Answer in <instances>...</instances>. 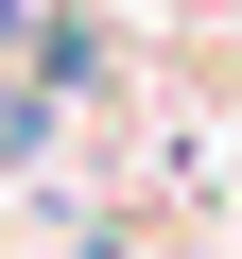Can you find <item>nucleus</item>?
<instances>
[{
  "label": "nucleus",
  "mask_w": 242,
  "mask_h": 259,
  "mask_svg": "<svg viewBox=\"0 0 242 259\" xmlns=\"http://www.w3.org/2000/svg\"><path fill=\"white\" fill-rule=\"evenodd\" d=\"M0 52H18V0H0Z\"/></svg>",
  "instance_id": "1"
}]
</instances>
